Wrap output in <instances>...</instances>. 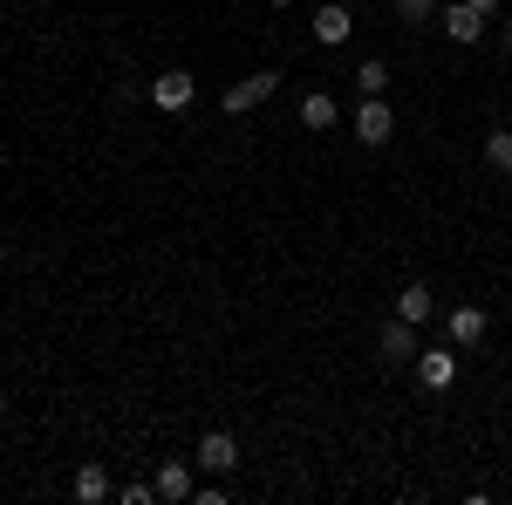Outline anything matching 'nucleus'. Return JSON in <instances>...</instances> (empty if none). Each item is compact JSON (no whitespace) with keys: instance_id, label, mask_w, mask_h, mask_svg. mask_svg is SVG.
Segmentation results:
<instances>
[{"instance_id":"1","label":"nucleus","mask_w":512,"mask_h":505,"mask_svg":"<svg viewBox=\"0 0 512 505\" xmlns=\"http://www.w3.org/2000/svg\"><path fill=\"white\" fill-rule=\"evenodd\" d=\"M349 130H355V144H369V151H383L396 137V110L383 103V96H362V110L349 117Z\"/></svg>"},{"instance_id":"2","label":"nucleus","mask_w":512,"mask_h":505,"mask_svg":"<svg viewBox=\"0 0 512 505\" xmlns=\"http://www.w3.org/2000/svg\"><path fill=\"white\" fill-rule=\"evenodd\" d=\"M274 89H280V69H253L246 82H233V89L219 96V110H226V117H246V110H260Z\"/></svg>"},{"instance_id":"3","label":"nucleus","mask_w":512,"mask_h":505,"mask_svg":"<svg viewBox=\"0 0 512 505\" xmlns=\"http://www.w3.org/2000/svg\"><path fill=\"white\" fill-rule=\"evenodd\" d=\"M485 21H492V14H478L472 0H451V7H444V14H437V28H444V35L458 41V48H472V41L485 35Z\"/></svg>"},{"instance_id":"4","label":"nucleus","mask_w":512,"mask_h":505,"mask_svg":"<svg viewBox=\"0 0 512 505\" xmlns=\"http://www.w3.org/2000/svg\"><path fill=\"white\" fill-rule=\"evenodd\" d=\"M485 328H492V321H485V308H472V301H458V308L444 314V335H451V349H478V342H485Z\"/></svg>"},{"instance_id":"5","label":"nucleus","mask_w":512,"mask_h":505,"mask_svg":"<svg viewBox=\"0 0 512 505\" xmlns=\"http://www.w3.org/2000/svg\"><path fill=\"white\" fill-rule=\"evenodd\" d=\"M376 355H383V362H417V321H403V314H396V321H383V335H376Z\"/></svg>"},{"instance_id":"6","label":"nucleus","mask_w":512,"mask_h":505,"mask_svg":"<svg viewBox=\"0 0 512 505\" xmlns=\"http://www.w3.org/2000/svg\"><path fill=\"white\" fill-rule=\"evenodd\" d=\"M192 96H198V82L185 76V69H171V76L151 82V103H158L164 117H178V110H192Z\"/></svg>"},{"instance_id":"7","label":"nucleus","mask_w":512,"mask_h":505,"mask_svg":"<svg viewBox=\"0 0 512 505\" xmlns=\"http://www.w3.org/2000/svg\"><path fill=\"white\" fill-rule=\"evenodd\" d=\"M198 465L205 471H233L239 465V437L233 430H205V437H198Z\"/></svg>"},{"instance_id":"8","label":"nucleus","mask_w":512,"mask_h":505,"mask_svg":"<svg viewBox=\"0 0 512 505\" xmlns=\"http://www.w3.org/2000/svg\"><path fill=\"white\" fill-rule=\"evenodd\" d=\"M349 28H355V14L342 7V0H328V7L315 14V41H321V48H342V41H349Z\"/></svg>"},{"instance_id":"9","label":"nucleus","mask_w":512,"mask_h":505,"mask_svg":"<svg viewBox=\"0 0 512 505\" xmlns=\"http://www.w3.org/2000/svg\"><path fill=\"white\" fill-rule=\"evenodd\" d=\"M451 376H458V355L451 349H424L417 355V383L424 389H451Z\"/></svg>"},{"instance_id":"10","label":"nucleus","mask_w":512,"mask_h":505,"mask_svg":"<svg viewBox=\"0 0 512 505\" xmlns=\"http://www.w3.org/2000/svg\"><path fill=\"white\" fill-rule=\"evenodd\" d=\"M198 485H192V465H178V458H171V465H158V505H178V499H192Z\"/></svg>"},{"instance_id":"11","label":"nucleus","mask_w":512,"mask_h":505,"mask_svg":"<svg viewBox=\"0 0 512 505\" xmlns=\"http://www.w3.org/2000/svg\"><path fill=\"white\" fill-rule=\"evenodd\" d=\"M342 123V103L328 96V89H315L308 103H301V130H335Z\"/></svg>"},{"instance_id":"12","label":"nucleus","mask_w":512,"mask_h":505,"mask_svg":"<svg viewBox=\"0 0 512 505\" xmlns=\"http://www.w3.org/2000/svg\"><path fill=\"white\" fill-rule=\"evenodd\" d=\"M431 287H417V280H410V287H403V294H396V314H403V321H417V328H424V321H431Z\"/></svg>"},{"instance_id":"13","label":"nucleus","mask_w":512,"mask_h":505,"mask_svg":"<svg viewBox=\"0 0 512 505\" xmlns=\"http://www.w3.org/2000/svg\"><path fill=\"white\" fill-rule=\"evenodd\" d=\"M76 499L82 505H103V499H110V471H103V465H82L76 471Z\"/></svg>"},{"instance_id":"14","label":"nucleus","mask_w":512,"mask_h":505,"mask_svg":"<svg viewBox=\"0 0 512 505\" xmlns=\"http://www.w3.org/2000/svg\"><path fill=\"white\" fill-rule=\"evenodd\" d=\"M355 89H362V96H383V89H390V62H383V55H369V62L355 69Z\"/></svg>"},{"instance_id":"15","label":"nucleus","mask_w":512,"mask_h":505,"mask_svg":"<svg viewBox=\"0 0 512 505\" xmlns=\"http://www.w3.org/2000/svg\"><path fill=\"white\" fill-rule=\"evenodd\" d=\"M485 164L492 171H512V130H485Z\"/></svg>"},{"instance_id":"16","label":"nucleus","mask_w":512,"mask_h":505,"mask_svg":"<svg viewBox=\"0 0 512 505\" xmlns=\"http://www.w3.org/2000/svg\"><path fill=\"white\" fill-rule=\"evenodd\" d=\"M396 14H403V28H424L437 21V0H396Z\"/></svg>"},{"instance_id":"17","label":"nucleus","mask_w":512,"mask_h":505,"mask_svg":"<svg viewBox=\"0 0 512 505\" xmlns=\"http://www.w3.org/2000/svg\"><path fill=\"white\" fill-rule=\"evenodd\" d=\"M123 505H158V478H151V485L130 478V485H123Z\"/></svg>"},{"instance_id":"18","label":"nucleus","mask_w":512,"mask_h":505,"mask_svg":"<svg viewBox=\"0 0 512 505\" xmlns=\"http://www.w3.org/2000/svg\"><path fill=\"white\" fill-rule=\"evenodd\" d=\"M472 7H478V14H499V0H472Z\"/></svg>"},{"instance_id":"19","label":"nucleus","mask_w":512,"mask_h":505,"mask_svg":"<svg viewBox=\"0 0 512 505\" xmlns=\"http://www.w3.org/2000/svg\"><path fill=\"white\" fill-rule=\"evenodd\" d=\"M506 55H512V21H506Z\"/></svg>"},{"instance_id":"20","label":"nucleus","mask_w":512,"mask_h":505,"mask_svg":"<svg viewBox=\"0 0 512 505\" xmlns=\"http://www.w3.org/2000/svg\"><path fill=\"white\" fill-rule=\"evenodd\" d=\"M267 7H294V0H267Z\"/></svg>"}]
</instances>
